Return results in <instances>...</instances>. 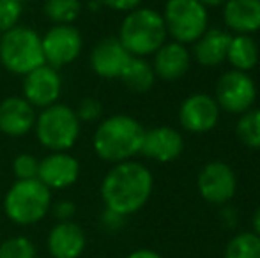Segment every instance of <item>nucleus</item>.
Returning a JSON list of instances; mask_svg holds the SVG:
<instances>
[{
	"instance_id": "obj_1",
	"label": "nucleus",
	"mask_w": 260,
	"mask_h": 258,
	"mask_svg": "<svg viewBox=\"0 0 260 258\" xmlns=\"http://www.w3.org/2000/svg\"><path fill=\"white\" fill-rule=\"evenodd\" d=\"M152 188L154 179L151 170L142 163L129 159L115 163L106 172L101 180L100 193L106 210L126 217L138 212L149 202Z\"/></svg>"
},
{
	"instance_id": "obj_2",
	"label": "nucleus",
	"mask_w": 260,
	"mask_h": 258,
	"mask_svg": "<svg viewBox=\"0 0 260 258\" xmlns=\"http://www.w3.org/2000/svg\"><path fill=\"white\" fill-rule=\"evenodd\" d=\"M145 128L135 117L115 114L100 121L92 134L94 154L106 163L129 161L140 154Z\"/></svg>"
},
{
	"instance_id": "obj_3",
	"label": "nucleus",
	"mask_w": 260,
	"mask_h": 258,
	"mask_svg": "<svg viewBox=\"0 0 260 258\" xmlns=\"http://www.w3.org/2000/svg\"><path fill=\"white\" fill-rule=\"evenodd\" d=\"M167 27L163 16L149 7H137L124 16L119 27V39L133 57L154 55L167 43Z\"/></svg>"
},
{
	"instance_id": "obj_4",
	"label": "nucleus",
	"mask_w": 260,
	"mask_h": 258,
	"mask_svg": "<svg viewBox=\"0 0 260 258\" xmlns=\"http://www.w3.org/2000/svg\"><path fill=\"white\" fill-rule=\"evenodd\" d=\"M53 203L52 191L39 179L14 180L4 196V214L18 227H32L45 219Z\"/></svg>"
},
{
	"instance_id": "obj_5",
	"label": "nucleus",
	"mask_w": 260,
	"mask_h": 258,
	"mask_svg": "<svg viewBox=\"0 0 260 258\" xmlns=\"http://www.w3.org/2000/svg\"><path fill=\"white\" fill-rule=\"evenodd\" d=\"M82 133V122L75 108L64 103H55L38 112L34 124L36 140L48 152L71 151Z\"/></svg>"
},
{
	"instance_id": "obj_6",
	"label": "nucleus",
	"mask_w": 260,
	"mask_h": 258,
	"mask_svg": "<svg viewBox=\"0 0 260 258\" xmlns=\"http://www.w3.org/2000/svg\"><path fill=\"white\" fill-rule=\"evenodd\" d=\"M0 64L11 75L23 78L45 64L41 34L32 27L16 25L0 35Z\"/></svg>"
},
{
	"instance_id": "obj_7",
	"label": "nucleus",
	"mask_w": 260,
	"mask_h": 258,
	"mask_svg": "<svg viewBox=\"0 0 260 258\" xmlns=\"http://www.w3.org/2000/svg\"><path fill=\"white\" fill-rule=\"evenodd\" d=\"M161 16L167 32L181 45L195 43L207 30V7L199 0H168Z\"/></svg>"
},
{
	"instance_id": "obj_8",
	"label": "nucleus",
	"mask_w": 260,
	"mask_h": 258,
	"mask_svg": "<svg viewBox=\"0 0 260 258\" xmlns=\"http://www.w3.org/2000/svg\"><path fill=\"white\" fill-rule=\"evenodd\" d=\"M45 64L60 71L83 52V35L75 25H52L41 35Z\"/></svg>"
},
{
	"instance_id": "obj_9",
	"label": "nucleus",
	"mask_w": 260,
	"mask_h": 258,
	"mask_svg": "<svg viewBox=\"0 0 260 258\" xmlns=\"http://www.w3.org/2000/svg\"><path fill=\"white\" fill-rule=\"evenodd\" d=\"M257 97V87L248 72L229 71L218 80L216 85V103L229 114H241L248 112Z\"/></svg>"
},
{
	"instance_id": "obj_10",
	"label": "nucleus",
	"mask_w": 260,
	"mask_h": 258,
	"mask_svg": "<svg viewBox=\"0 0 260 258\" xmlns=\"http://www.w3.org/2000/svg\"><path fill=\"white\" fill-rule=\"evenodd\" d=\"M21 96L36 108L43 110L46 106L58 103L62 96V76L58 69L48 64L36 67L23 76Z\"/></svg>"
},
{
	"instance_id": "obj_11",
	"label": "nucleus",
	"mask_w": 260,
	"mask_h": 258,
	"mask_svg": "<svg viewBox=\"0 0 260 258\" xmlns=\"http://www.w3.org/2000/svg\"><path fill=\"white\" fill-rule=\"evenodd\" d=\"M80 161L69 151L48 152L43 159H39L38 179L50 191H64L75 186L80 179Z\"/></svg>"
},
{
	"instance_id": "obj_12",
	"label": "nucleus",
	"mask_w": 260,
	"mask_h": 258,
	"mask_svg": "<svg viewBox=\"0 0 260 258\" xmlns=\"http://www.w3.org/2000/svg\"><path fill=\"white\" fill-rule=\"evenodd\" d=\"M199 193L209 203H226L237 190L236 173L226 163H207L199 173Z\"/></svg>"
},
{
	"instance_id": "obj_13",
	"label": "nucleus",
	"mask_w": 260,
	"mask_h": 258,
	"mask_svg": "<svg viewBox=\"0 0 260 258\" xmlns=\"http://www.w3.org/2000/svg\"><path fill=\"white\" fill-rule=\"evenodd\" d=\"M131 53L117 38H105L90 50L89 64L96 76L105 80H119L124 67L131 60Z\"/></svg>"
},
{
	"instance_id": "obj_14",
	"label": "nucleus",
	"mask_w": 260,
	"mask_h": 258,
	"mask_svg": "<svg viewBox=\"0 0 260 258\" xmlns=\"http://www.w3.org/2000/svg\"><path fill=\"white\" fill-rule=\"evenodd\" d=\"M219 106L214 97L207 94H193L182 101L179 108L181 126L189 133H207L218 124Z\"/></svg>"
},
{
	"instance_id": "obj_15",
	"label": "nucleus",
	"mask_w": 260,
	"mask_h": 258,
	"mask_svg": "<svg viewBox=\"0 0 260 258\" xmlns=\"http://www.w3.org/2000/svg\"><path fill=\"white\" fill-rule=\"evenodd\" d=\"M38 110L23 96H7L0 101V133L21 138L34 131Z\"/></svg>"
},
{
	"instance_id": "obj_16",
	"label": "nucleus",
	"mask_w": 260,
	"mask_h": 258,
	"mask_svg": "<svg viewBox=\"0 0 260 258\" xmlns=\"http://www.w3.org/2000/svg\"><path fill=\"white\" fill-rule=\"evenodd\" d=\"M87 248V234L75 219L57 221L48 232L46 249L52 258H80Z\"/></svg>"
},
{
	"instance_id": "obj_17",
	"label": "nucleus",
	"mask_w": 260,
	"mask_h": 258,
	"mask_svg": "<svg viewBox=\"0 0 260 258\" xmlns=\"http://www.w3.org/2000/svg\"><path fill=\"white\" fill-rule=\"evenodd\" d=\"M184 151V140L177 129L170 126H157L145 129L140 154L157 163H172Z\"/></svg>"
},
{
	"instance_id": "obj_18",
	"label": "nucleus",
	"mask_w": 260,
	"mask_h": 258,
	"mask_svg": "<svg viewBox=\"0 0 260 258\" xmlns=\"http://www.w3.org/2000/svg\"><path fill=\"white\" fill-rule=\"evenodd\" d=\"M189 64H191V55L186 50V46L177 41L165 43L152 59V69H154L156 78H161L165 82H174V80L182 78L188 72Z\"/></svg>"
},
{
	"instance_id": "obj_19",
	"label": "nucleus",
	"mask_w": 260,
	"mask_h": 258,
	"mask_svg": "<svg viewBox=\"0 0 260 258\" xmlns=\"http://www.w3.org/2000/svg\"><path fill=\"white\" fill-rule=\"evenodd\" d=\"M223 18L226 27L236 34L251 35L260 30V0H226Z\"/></svg>"
},
{
	"instance_id": "obj_20",
	"label": "nucleus",
	"mask_w": 260,
	"mask_h": 258,
	"mask_svg": "<svg viewBox=\"0 0 260 258\" xmlns=\"http://www.w3.org/2000/svg\"><path fill=\"white\" fill-rule=\"evenodd\" d=\"M232 35L229 32H223L219 28L206 30L199 39L195 41V60L207 67L219 65L223 60H226V52Z\"/></svg>"
},
{
	"instance_id": "obj_21",
	"label": "nucleus",
	"mask_w": 260,
	"mask_h": 258,
	"mask_svg": "<svg viewBox=\"0 0 260 258\" xmlns=\"http://www.w3.org/2000/svg\"><path fill=\"white\" fill-rule=\"evenodd\" d=\"M119 80L131 92L144 94L152 89V85L156 82V75H154V69H152V64H149L145 59H142V57H131V60L124 67Z\"/></svg>"
},
{
	"instance_id": "obj_22",
	"label": "nucleus",
	"mask_w": 260,
	"mask_h": 258,
	"mask_svg": "<svg viewBox=\"0 0 260 258\" xmlns=\"http://www.w3.org/2000/svg\"><path fill=\"white\" fill-rule=\"evenodd\" d=\"M226 60L234 65L237 71L248 72L258 62V46L255 39L248 34H236L230 39Z\"/></svg>"
},
{
	"instance_id": "obj_23",
	"label": "nucleus",
	"mask_w": 260,
	"mask_h": 258,
	"mask_svg": "<svg viewBox=\"0 0 260 258\" xmlns=\"http://www.w3.org/2000/svg\"><path fill=\"white\" fill-rule=\"evenodd\" d=\"M82 11V0H45L43 4V13L52 25H75Z\"/></svg>"
},
{
	"instance_id": "obj_24",
	"label": "nucleus",
	"mask_w": 260,
	"mask_h": 258,
	"mask_svg": "<svg viewBox=\"0 0 260 258\" xmlns=\"http://www.w3.org/2000/svg\"><path fill=\"white\" fill-rule=\"evenodd\" d=\"M225 258H260V237L255 232H241L226 244Z\"/></svg>"
},
{
	"instance_id": "obj_25",
	"label": "nucleus",
	"mask_w": 260,
	"mask_h": 258,
	"mask_svg": "<svg viewBox=\"0 0 260 258\" xmlns=\"http://www.w3.org/2000/svg\"><path fill=\"white\" fill-rule=\"evenodd\" d=\"M0 258H38V248L27 235H11L0 242Z\"/></svg>"
},
{
	"instance_id": "obj_26",
	"label": "nucleus",
	"mask_w": 260,
	"mask_h": 258,
	"mask_svg": "<svg viewBox=\"0 0 260 258\" xmlns=\"http://www.w3.org/2000/svg\"><path fill=\"white\" fill-rule=\"evenodd\" d=\"M237 136L246 147L260 149V110H248L237 122Z\"/></svg>"
},
{
	"instance_id": "obj_27",
	"label": "nucleus",
	"mask_w": 260,
	"mask_h": 258,
	"mask_svg": "<svg viewBox=\"0 0 260 258\" xmlns=\"http://www.w3.org/2000/svg\"><path fill=\"white\" fill-rule=\"evenodd\" d=\"M21 16H23V2L0 0V35L20 25Z\"/></svg>"
},
{
	"instance_id": "obj_28",
	"label": "nucleus",
	"mask_w": 260,
	"mask_h": 258,
	"mask_svg": "<svg viewBox=\"0 0 260 258\" xmlns=\"http://www.w3.org/2000/svg\"><path fill=\"white\" fill-rule=\"evenodd\" d=\"M13 173L16 180L38 179L39 159L30 152H21L13 159Z\"/></svg>"
},
{
	"instance_id": "obj_29",
	"label": "nucleus",
	"mask_w": 260,
	"mask_h": 258,
	"mask_svg": "<svg viewBox=\"0 0 260 258\" xmlns=\"http://www.w3.org/2000/svg\"><path fill=\"white\" fill-rule=\"evenodd\" d=\"M76 115H78L80 122H98L101 121V115H103V104L100 103V99L96 97H83L78 103V106L75 108Z\"/></svg>"
},
{
	"instance_id": "obj_30",
	"label": "nucleus",
	"mask_w": 260,
	"mask_h": 258,
	"mask_svg": "<svg viewBox=\"0 0 260 258\" xmlns=\"http://www.w3.org/2000/svg\"><path fill=\"white\" fill-rule=\"evenodd\" d=\"M50 214H53L57 221H73L76 214V205L69 200H60L57 203H52Z\"/></svg>"
},
{
	"instance_id": "obj_31",
	"label": "nucleus",
	"mask_w": 260,
	"mask_h": 258,
	"mask_svg": "<svg viewBox=\"0 0 260 258\" xmlns=\"http://www.w3.org/2000/svg\"><path fill=\"white\" fill-rule=\"evenodd\" d=\"M142 2L144 0H100L101 6L108 7L112 11H117V13H129V11L140 7Z\"/></svg>"
},
{
	"instance_id": "obj_32",
	"label": "nucleus",
	"mask_w": 260,
	"mask_h": 258,
	"mask_svg": "<svg viewBox=\"0 0 260 258\" xmlns=\"http://www.w3.org/2000/svg\"><path fill=\"white\" fill-rule=\"evenodd\" d=\"M122 221H124V216H119V214L105 209V216H103V225H105V227L117 228V227H120V225H122Z\"/></svg>"
},
{
	"instance_id": "obj_33",
	"label": "nucleus",
	"mask_w": 260,
	"mask_h": 258,
	"mask_svg": "<svg viewBox=\"0 0 260 258\" xmlns=\"http://www.w3.org/2000/svg\"><path fill=\"white\" fill-rule=\"evenodd\" d=\"M126 258H163V256H161L159 253H156L154 249L142 248V249H135V251H131Z\"/></svg>"
},
{
	"instance_id": "obj_34",
	"label": "nucleus",
	"mask_w": 260,
	"mask_h": 258,
	"mask_svg": "<svg viewBox=\"0 0 260 258\" xmlns=\"http://www.w3.org/2000/svg\"><path fill=\"white\" fill-rule=\"evenodd\" d=\"M253 230H255V234L260 237V207L255 210V214H253Z\"/></svg>"
},
{
	"instance_id": "obj_35",
	"label": "nucleus",
	"mask_w": 260,
	"mask_h": 258,
	"mask_svg": "<svg viewBox=\"0 0 260 258\" xmlns=\"http://www.w3.org/2000/svg\"><path fill=\"white\" fill-rule=\"evenodd\" d=\"M200 4H204L206 7H218V6H223L226 0H199Z\"/></svg>"
},
{
	"instance_id": "obj_36",
	"label": "nucleus",
	"mask_w": 260,
	"mask_h": 258,
	"mask_svg": "<svg viewBox=\"0 0 260 258\" xmlns=\"http://www.w3.org/2000/svg\"><path fill=\"white\" fill-rule=\"evenodd\" d=\"M20 2H30V0H20Z\"/></svg>"
}]
</instances>
